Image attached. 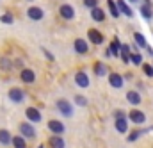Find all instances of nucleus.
I'll return each mask as SVG.
<instances>
[{"mask_svg":"<svg viewBox=\"0 0 153 148\" xmlns=\"http://www.w3.org/2000/svg\"><path fill=\"white\" fill-rule=\"evenodd\" d=\"M116 4H117V9H119V13H121V14H126L128 18H132V16H134V11H132V7H130V5H128L125 0H117Z\"/></svg>","mask_w":153,"mask_h":148,"instance_id":"obj_13","label":"nucleus"},{"mask_svg":"<svg viewBox=\"0 0 153 148\" xmlns=\"http://www.w3.org/2000/svg\"><path fill=\"white\" fill-rule=\"evenodd\" d=\"M119 50H121V43H119V39L116 37L114 41L111 43L109 50H107V57H111V55H119Z\"/></svg>","mask_w":153,"mask_h":148,"instance_id":"obj_17","label":"nucleus"},{"mask_svg":"<svg viewBox=\"0 0 153 148\" xmlns=\"http://www.w3.org/2000/svg\"><path fill=\"white\" fill-rule=\"evenodd\" d=\"M27 16H29L30 20H34V22H39V20L45 16V13H43V9H41V7L32 5V7H29V9H27Z\"/></svg>","mask_w":153,"mask_h":148,"instance_id":"obj_5","label":"nucleus"},{"mask_svg":"<svg viewBox=\"0 0 153 148\" xmlns=\"http://www.w3.org/2000/svg\"><path fill=\"white\" fill-rule=\"evenodd\" d=\"M107 5H109V11H111V14H112V18H117L121 13H119V9H117V4H116L114 0H107Z\"/></svg>","mask_w":153,"mask_h":148,"instance_id":"obj_24","label":"nucleus"},{"mask_svg":"<svg viewBox=\"0 0 153 148\" xmlns=\"http://www.w3.org/2000/svg\"><path fill=\"white\" fill-rule=\"evenodd\" d=\"M126 100H128L132 105H139L141 100H143V96H141L137 91H128V93H126Z\"/></svg>","mask_w":153,"mask_h":148,"instance_id":"obj_19","label":"nucleus"},{"mask_svg":"<svg viewBox=\"0 0 153 148\" xmlns=\"http://www.w3.org/2000/svg\"><path fill=\"white\" fill-rule=\"evenodd\" d=\"M94 73L98 75V77H105V75L109 73L107 64H103V63H96V64H94Z\"/></svg>","mask_w":153,"mask_h":148,"instance_id":"obj_21","label":"nucleus"},{"mask_svg":"<svg viewBox=\"0 0 153 148\" xmlns=\"http://www.w3.org/2000/svg\"><path fill=\"white\" fill-rule=\"evenodd\" d=\"M130 63H134V64H143V55H141L139 52H132V54H130Z\"/></svg>","mask_w":153,"mask_h":148,"instance_id":"obj_27","label":"nucleus"},{"mask_svg":"<svg viewBox=\"0 0 153 148\" xmlns=\"http://www.w3.org/2000/svg\"><path fill=\"white\" fill-rule=\"evenodd\" d=\"M43 52H45V55H46V57H48V59H53V55H52V54H50V52H48V50H43Z\"/></svg>","mask_w":153,"mask_h":148,"instance_id":"obj_35","label":"nucleus"},{"mask_svg":"<svg viewBox=\"0 0 153 148\" xmlns=\"http://www.w3.org/2000/svg\"><path fill=\"white\" fill-rule=\"evenodd\" d=\"M146 4H150V0H146Z\"/></svg>","mask_w":153,"mask_h":148,"instance_id":"obj_38","label":"nucleus"},{"mask_svg":"<svg viewBox=\"0 0 153 148\" xmlns=\"http://www.w3.org/2000/svg\"><path fill=\"white\" fill-rule=\"evenodd\" d=\"M48 145H50L52 148H64L66 147V143H64V139L61 138V134H53V136L50 138Z\"/></svg>","mask_w":153,"mask_h":148,"instance_id":"obj_15","label":"nucleus"},{"mask_svg":"<svg viewBox=\"0 0 153 148\" xmlns=\"http://www.w3.org/2000/svg\"><path fill=\"white\" fill-rule=\"evenodd\" d=\"M11 139H13V136L9 134V130H0V145H9L11 143Z\"/></svg>","mask_w":153,"mask_h":148,"instance_id":"obj_23","label":"nucleus"},{"mask_svg":"<svg viewBox=\"0 0 153 148\" xmlns=\"http://www.w3.org/2000/svg\"><path fill=\"white\" fill-rule=\"evenodd\" d=\"M128 120L135 125H143V123H146V114L143 111H139V109H132L128 112Z\"/></svg>","mask_w":153,"mask_h":148,"instance_id":"obj_2","label":"nucleus"},{"mask_svg":"<svg viewBox=\"0 0 153 148\" xmlns=\"http://www.w3.org/2000/svg\"><path fill=\"white\" fill-rule=\"evenodd\" d=\"M0 66H2V70H11V68H13V63H11L7 57H2V59H0Z\"/></svg>","mask_w":153,"mask_h":148,"instance_id":"obj_30","label":"nucleus"},{"mask_svg":"<svg viewBox=\"0 0 153 148\" xmlns=\"http://www.w3.org/2000/svg\"><path fill=\"white\" fill-rule=\"evenodd\" d=\"M75 102L78 104V105H82V107H84V105H87V100H85L84 96H80V95H76V96H75Z\"/></svg>","mask_w":153,"mask_h":148,"instance_id":"obj_33","label":"nucleus"},{"mask_svg":"<svg viewBox=\"0 0 153 148\" xmlns=\"http://www.w3.org/2000/svg\"><path fill=\"white\" fill-rule=\"evenodd\" d=\"M114 127L119 134H126V130H128V120L126 118H116Z\"/></svg>","mask_w":153,"mask_h":148,"instance_id":"obj_11","label":"nucleus"},{"mask_svg":"<svg viewBox=\"0 0 153 148\" xmlns=\"http://www.w3.org/2000/svg\"><path fill=\"white\" fill-rule=\"evenodd\" d=\"M11 143H13V147L14 148H27V143H25V138H23V136H16V138H13Z\"/></svg>","mask_w":153,"mask_h":148,"instance_id":"obj_22","label":"nucleus"},{"mask_svg":"<svg viewBox=\"0 0 153 148\" xmlns=\"http://www.w3.org/2000/svg\"><path fill=\"white\" fill-rule=\"evenodd\" d=\"M143 130H134V132H130V136H128V141L130 143H134V141H137L139 138H143Z\"/></svg>","mask_w":153,"mask_h":148,"instance_id":"obj_29","label":"nucleus"},{"mask_svg":"<svg viewBox=\"0 0 153 148\" xmlns=\"http://www.w3.org/2000/svg\"><path fill=\"white\" fill-rule=\"evenodd\" d=\"M20 132L25 139H34L36 138V129L30 123H20Z\"/></svg>","mask_w":153,"mask_h":148,"instance_id":"obj_3","label":"nucleus"},{"mask_svg":"<svg viewBox=\"0 0 153 148\" xmlns=\"http://www.w3.org/2000/svg\"><path fill=\"white\" fill-rule=\"evenodd\" d=\"M130 2H137V0H130Z\"/></svg>","mask_w":153,"mask_h":148,"instance_id":"obj_39","label":"nucleus"},{"mask_svg":"<svg viewBox=\"0 0 153 148\" xmlns=\"http://www.w3.org/2000/svg\"><path fill=\"white\" fill-rule=\"evenodd\" d=\"M84 5H85L87 9H93V7L98 5V0H84Z\"/></svg>","mask_w":153,"mask_h":148,"instance_id":"obj_32","label":"nucleus"},{"mask_svg":"<svg viewBox=\"0 0 153 148\" xmlns=\"http://www.w3.org/2000/svg\"><path fill=\"white\" fill-rule=\"evenodd\" d=\"M116 118H126V112H123V111H116L114 112V120Z\"/></svg>","mask_w":153,"mask_h":148,"instance_id":"obj_34","label":"nucleus"},{"mask_svg":"<svg viewBox=\"0 0 153 148\" xmlns=\"http://www.w3.org/2000/svg\"><path fill=\"white\" fill-rule=\"evenodd\" d=\"M38 148H45V147H43V145H41V147H38Z\"/></svg>","mask_w":153,"mask_h":148,"instance_id":"obj_37","label":"nucleus"},{"mask_svg":"<svg viewBox=\"0 0 153 148\" xmlns=\"http://www.w3.org/2000/svg\"><path fill=\"white\" fill-rule=\"evenodd\" d=\"M0 22H2V23H5V25H11V23L14 22V16H13L11 13H5V14H2V16H0Z\"/></svg>","mask_w":153,"mask_h":148,"instance_id":"obj_28","label":"nucleus"},{"mask_svg":"<svg viewBox=\"0 0 153 148\" xmlns=\"http://www.w3.org/2000/svg\"><path fill=\"white\" fill-rule=\"evenodd\" d=\"M134 39H135V43H137L141 48H144V46H146V37H144L143 32H135V34H134Z\"/></svg>","mask_w":153,"mask_h":148,"instance_id":"obj_26","label":"nucleus"},{"mask_svg":"<svg viewBox=\"0 0 153 148\" xmlns=\"http://www.w3.org/2000/svg\"><path fill=\"white\" fill-rule=\"evenodd\" d=\"M59 14H61L64 20H73V18H75V9H73V5H70V4H62V5L59 7Z\"/></svg>","mask_w":153,"mask_h":148,"instance_id":"obj_4","label":"nucleus"},{"mask_svg":"<svg viewBox=\"0 0 153 148\" xmlns=\"http://www.w3.org/2000/svg\"><path fill=\"white\" fill-rule=\"evenodd\" d=\"M143 70H144L146 77H153V66L152 64H143Z\"/></svg>","mask_w":153,"mask_h":148,"instance_id":"obj_31","label":"nucleus"},{"mask_svg":"<svg viewBox=\"0 0 153 148\" xmlns=\"http://www.w3.org/2000/svg\"><path fill=\"white\" fill-rule=\"evenodd\" d=\"M25 114H27V118H29L32 123H39V121H41V112H39L36 107H29V109H25Z\"/></svg>","mask_w":153,"mask_h":148,"instance_id":"obj_14","label":"nucleus"},{"mask_svg":"<svg viewBox=\"0 0 153 148\" xmlns=\"http://www.w3.org/2000/svg\"><path fill=\"white\" fill-rule=\"evenodd\" d=\"M146 48H148V55H150V57H153V48H150V46H146Z\"/></svg>","mask_w":153,"mask_h":148,"instance_id":"obj_36","label":"nucleus"},{"mask_svg":"<svg viewBox=\"0 0 153 148\" xmlns=\"http://www.w3.org/2000/svg\"><path fill=\"white\" fill-rule=\"evenodd\" d=\"M57 109H59V112L62 116H66V118L73 116V105L70 104V100H64V98L57 100Z\"/></svg>","mask_w":153,"mask_h":148,"instance_id":"obj_1","label":"nucleus"},{"mask_svg":"<svg viewBox=\"0 0 153 148\" xmlns=\"http://www.w3.org/2000/svg\"><path fill=\"white\" fill-rule=\"evenodd\" d=\"M48 129H50L53 134H62V132H64V125H62L59 120H52V121H48Z\"/></svg>","mask_w":153,"mask_h":148,"instance_id":"obj_16","label":"nucleus"},{"mask_svg":"<svg viewBox=\"0 0 153 148\" xmlns=\"http://www.w3.org/2000/svg\"><path fill=\"white\" fill-rule=\"evenodd\" d=\"M109 84H111L112 87H116V89H119V87H123L125 78H123L119 73H111L109 75Z\"/></svg>","mask_w":153,"mask_h":148,"instance_id":"obj_10","label":"nucleus"},{"mask_svg":"<svg viewBox=\"0 0 153 148\" xmlns=\"http://www.w3.org/2000/svg\"><path fill=\"white\" fill-rule=\"evenodd\" d=\"M91 18H93L94 22H103V20H105V13L96 5V7L91 9Z\"/></svg>","mask_w":153,"mask_h":148,"instance_id":"obj_20","label":"nucleus"},{"mask_svg":"<svg viewBox=\"0 0 153 148\" xmlns=\"http://www.w3.org/2000/svg\"><path fill=\"white\" fill-rule=\"evenodd\" d=\"M73 48H75L76 54H87V52H89V45H87V41H85V39H82V37L75 39Z\"/></svg>","mask_w":153,"mask_h":148,"instance_id":"obj_7","label":"nucleus"},{"mask_svg":"<svg viewBox=\"0 0 153 148\" xmlns=\"http://www.w3.org/2000/svg\"><path fill=\"white\" fill-rule=\"evenodd\" d=\"M152 66H153V64H152Z\"/></svg>","mask_w":153,"mask_h":148,"instance_id":"obj_40","label":"nucleus"},{"mask_svg":"<svg viewBox=\"0 0 153 148\" xmlns=\"http://www.w3.org/2000/svg\"><path fill=\"white\" fill-rule=\"evenodd\" d=\"M141 14L146 18V20H150L153 16V11H152V7H150V4H143L141 5Z\"/></svg>","mask_w":153,"mask_h":148,"instance_id":"obj_25","label":"nucleus"},{"mask_svg":"<svg viewBox=\"0 0 153 148\" xmlns=\"http://www.w3.org/2000/svg\"><path fill=\"white\" fill-rule=\"evenodd\" d=\"M75 82L78 87H87L89 86V77L85 72H76L75 73Z\"/></svg>","mask_w":153,"mask_h":148,"instance_id":"obj_9","label":"nucleus"},{"mask_svg":"<svg viewBox=\"0 0 153 148\" xmlns=\"http://www.w3.org/2000/svg\"><path fill=\"white\" fill-rule=\"evenodd\" d=\"M130 45H121V50H119V55H121V61L125 63V64H128L130 63Z\"/></svg>","mask_w":153,"mask_h":148,"instance_id":"obj_18","label":"nucleus"},{"mask_svg":"<svg viewBox=\"0 0 153 148\" xmlns=\"http://www.w3.org/2000/svg\"><path fill=\"white\" fill-rule=\"evenodd\" d=\"M87 37H89V41L94 43V45H102V43H103L102 32H98L96 29H89V31H87Z\"/></svg>","mask_w":153,"mask_h":148,"instance_id":"obj_8","label":"nucleus"},{"mask_svg":"<svg viewBox=\"0 0 153 148\" xmlns=\"http://www.w3.org/2000/svg\"><path fill=\"white\" fill-rule=\"evenodd\" d=\"M9 98H11L13 102L20 104V102L25 100V93H23V89H20V87H13V89L9 91Z\"/></svg>","mask_w":153,"mask_h":148,"instance_id":"obj_6","label":"nucleus"},{"mask_svg":"<svg viewBox=\"0 0 153 148\" xmlns=\"http://www.w3.org/2000/svg\"><path fill=\"white\" fill-rule=\"evenodd\" d=\"M20 78H22L25 84H32V82L36 80V73H34L32 70H29V68H23L22 73H20Z\"/></svg>","mask_w":153,"mask_h":148,"instance_id":"obj_12","label":"nucleus"}]
</instances>
